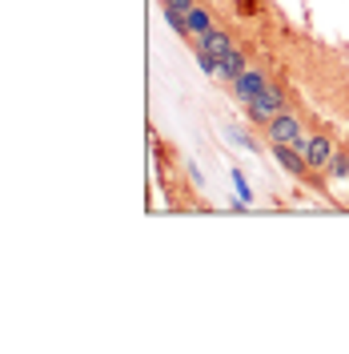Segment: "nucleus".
I'll use <instances>...</instances> for the list:
<instances>
[{"label": "nucleus", "mask_w": 349, "mask_h": 354, "mask_svg": "<svg viewBox=\"0 0 349 354\" xmlns=\"http://www.w3.org/2000/svg\"><path fill=\"white\" fill-rule=\"evenodd\" d=\"M273 161H277V165H285L293 177H306L309 174L306 153H297V149H293V145H285V141H273Z\"/></svg>", "instance_id": "1"}, {"label": "nucleus", "mask_w": 349, "mask_h": 354, "mask_svg": "<svg viewBox=\"0 0 349 354\" xmlns=\"http://www.w3.org/2000/svg\"><path fill=\"white\" fill-rule=\"evenodd\" d=\"M297 137H301V125H297L293 113H277V117L269 121V141H285V145H293Z\"/></svg>", "instance_id": "2"}, {"label": "nucleus", "mask_w": 349, "mask_h": 354, "mask_svg": "<svg viewBox=\"0 0 349 354\" xmlns=\"http://www.w3.org/2000/svg\"><path fill=\"white\" fill-rule=\"evenodd\" d=\"M197 48L201 53H209V57H225V53H233V37L229 32H221V28H209L205 37H197Z\"/></svg>", "instance_id": "3"}, {"label": "nucleus", "mask_w": 349, "mask_h": 354, "mask_svg": "<svg viewBox=\"0 0 349 354\" xmlns=\"http://www.w3.org/2000/svg\"><path fill=\"white\" fill-rule=\"evenodd\" d=\"M265 85H269V81H265V73H257V68H245L237 81H233V88H237L241 101H253V97H257Z\"/></svg>", "instance_id": "4"}, {"label": "nucleus", "mask_w": 349, "mask_h": 354, "mask_svg": "<svg viewBox=\"0 0 349 354\" xmlns=\"http://www.w3.org/2000/svg\"><path fill=\"white\" fill-rule=\"evenodd\" d=\"M306 161H309V169H326L329 161H333V145H329V137H313V141H309Z\"/></svg>", "instance_id": "5"}, {"label": "nucleus", "mask_w": 349, "mask_h": 354, "mask_svg": "<svg viewBox=\"0 0 349 354\" xmlns=\"http://www.w3.org/2000/svg\"><path fill=\"white\" fill-rule=\"evenodd\" d=\"M253 101H257V105H261L265 113H273V117H277V113H285V93H281L277 85H265L261 93L253 97Z\"/></svg>", "instance_id": "6"}, {"label": "nucleus", "mask_w": 349, "mask_h": 354, "mask_svg": "<svg viewBox=\"0 0 349 354\" xmlns=\"http://www.w3.org/2000/svg\"><path fill=\"white\" fill-rule=\"evenodd\" d=\"M241 73H245V57H241L237 48H233V53H225V57L217 61V77H229V81H237Z\"/></svg>", "instance_id": "7"}, {"label": "nucleus", "mask_w": 349, "mask_h": 354, "mask_svg": "<svg viewBox=\"0 0 349 354\" xmlns=\"http://www.w3.org/2000/svg\"><path fill=\"white\" fill-rule=\"evenodd\" d=\"M185 17H189V32H193V37H205V32L213 28V24H209V12H205L201 4H197V8H189Z\"/></svg>", "instance_id": "8"}, {"label": "nucleus", "mask_w": 349, "mask_h": 354, "mask_svg": "<svg viewBox=\"0 0 349 354\" xmlns=\"http://www.w3.org/2000/svg\"><path fill=\"white\" fill-rule=\"evenodd\" d=\"M165 21H169V28H173L177 37H193V32H189V17H185L181 8H165Z\"/></svg>", "instance_id": "9"}, {"label": "nucleus", "mask_w": 349, "mask_h": 354, "mask_svg": "<svg viewBox=\"0 0 349 354\" xmlns=\"http://www.w3.org/2000/svg\"><path fill=\"white\" fill-rule=\"evenodd\" d=\"M329 177H349V157L346 153H333V161L326 165Z\"/></svg>", "instance_id": "10"}, {"label": "nucleus", "mask_w": 349, "mask_h": 354, "mask_svg": "<svg viewBox=\"0 0 349 354\" xmlns=\"http://www.w3.org/2000/svg\"><path fill=\"white\" fill-rule=\"evenodd\" d=\"M225 133H229V141H233V145H241V149H257V141H253V137H245L241 129H225Z\"/></svg>", "instance_id": "11"}, {"label": "nucleus", "mask_w": 349, "mask_h": 354, "mask_svg": "<svg viewBox=\"0 0 349 354\" xmlns=\"http://www.w3.org/2000/svg\"><path fill=\"white\" fill-rule=\"evenodd\" d=\"M197 65H201V73H217V57H209V53L197 48Z\"/></svg>", "instance_id": "12"}, {"label": "nucleus", "mask_w": 349, "mask_h": 354, "mask_svg": "<svg viewBox=\"0 0 349 354\" xmlns=\"http://www.w3.org/2000/svg\"><path fill=\"white\" fill-rule=\"evenodd\" d=\"M233 185H237V194H241V205H249V185H245V177L233 174Z\"/></svg>", "instance_id": "13"}, {"label": "nucleus", "mask_w": 349, "mask_h": 354, "mask_svg": "<svg viewBox=\"0 0 349 354\" xmlns=\"http://www.w3.org/2000/svg\"><path fill=\"white\" fill-rule=\"evenodd\" d=\"M257 8V0H245V12H253Z\"/></svg>", "instance_id": "14"}]
</instances>
